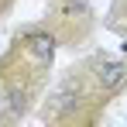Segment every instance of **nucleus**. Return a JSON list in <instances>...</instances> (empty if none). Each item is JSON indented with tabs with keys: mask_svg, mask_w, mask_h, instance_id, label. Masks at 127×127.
I'll return each instance as SVG.
<instances>
[{
	"mask_svg": "<svg viewBox=\"0 0 127 127\" xmlns=\"http://www.w3.org/2000/svg\"><path fill=\"white\" fill-rule=\"evenodd\" d=\"M120 7H124V14H127V0H120Z\"/></svg>",
	"mask_w": 127,
	"mask_h": 127,
	"instance_id": "obj_3",
	"label": "nucleus"
},
{
	"mask_svg": "<svg viewBox=\"0 0 127 127\" xmlns=\"http://www.w3.org/2000/svg\"><path fill=\"white\" fill-rule=\"evenodd\" d=\"M89 79H93V86L100 93H113V89H120L127 83V62L100 55V59L89 62Z\"/></svg>",
	"mask_w": 127,
	"mask_h": 127,
	"instance_id": "obj_2",
	"label": "nucleus"
},
{
	"mask_svg": "<svg viewBox=\"0 0 127 127\" xmlns=\"http://www.w3.org/2000/svg\"><path fill=\"white\" fill-rule=\"evenodd\" d=\"M0 93H3V89H0Z\"/></svg>",
	"mask_w": 127,
	"mask_h": 127,
	"instance_id": "obj_4",
	"label": "nucleus"
},
{
	"mask_svg": "<svg viewBox=\"0 0 127 127\" xmlns=\"http://www.w3.org/2000/svg\"><path fill=\"white\" fill-rule=\"evenodd\" d=\"M86 103V93H83V83L72 76V79H65L55 93H52V103L45 106V117L52 113L55 120H76V113H79V106Z\"/></svg>",
	"mask_w": 127,
	"mask_h": 127,
	"instance_id": "obj_1",
	"label": "nucleus"
}]
</instances>
